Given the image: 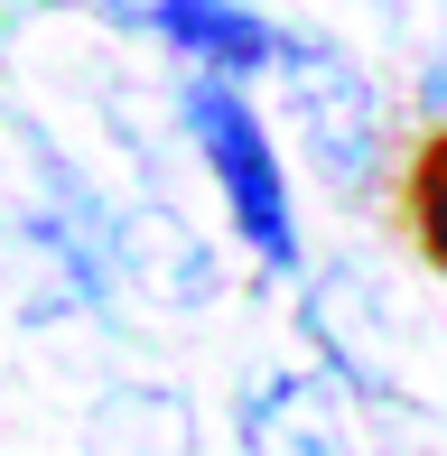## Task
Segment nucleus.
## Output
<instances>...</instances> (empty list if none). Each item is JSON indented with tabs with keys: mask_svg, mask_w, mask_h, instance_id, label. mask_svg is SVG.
Segmentation results:
<instances>
[{
	"mask_svg": "<svg viewBox=\"0 0 447 456\" xmlns=\"http://www.w3.org/2000/svg\"><path fill=\"white\" fill-rule=\"evenodd\" d=\"M401 233L447 280V121H429L410 140V159H401Z\"/></svg>",
	"mask_w": 447,
	"mask_h": 456,
	"instance_id": "0eeeda50",
	"label": "nucleus"
},
{
	"mask_svg": "<svg viewBox=\"0 0 447 456\" xmlns=\"http://www.w3.org/2000/svg\"><path fill=\"white\" fill-rule=\"evenodd\" d=\"M280 85H289L298 150H308L317 186H327L336 205H363L373 177H382V102H373V75H363L345 47H327V37H289Z\"/></svg>",
	"mask_w": 447,
	"mask_h": 456,
	"instance_id": "f03ea898",
	"label": "nucleus"
},
{
	"mask_svg": "<svg viewBox=\"0 0 447 456\" xmlns=\"http://www.w3.org/2000/svg\"><path fill=\"white\" fill-rule=\"evenodd\" d=\"M177 121H187L196 159H206L224 215H233V233L252 242L261 271H298V224H289V168H280L271 131H261V112L242 102V85H224V75H187L177 85Z\"/></svg>",
	"mask_w": 447,
	"mask_h": 456,
	"instance_id": "f257e3e1",
	"label": "nucleus"
},
{
	"mask_svg": "<svg viewBox=\"0 0 447 456\" xmlns=\"http://www.w3.org/2000/svg\"><path fill=\"white\" fill-rule=\"evenodd\" d=\"M75 456H196V401L177 382H112L75 428Z\"/></svg>",
	"mask_w": 447,
	"mask_h": 456,
	"instance_id": "423d86ee",
	"label": "nucleus"
},
{
	"mask_svg": "<svg viewBox=\"0 0 447 456\" xmlns=\"http://www.w3.org/2000/svg\"><path fill=\"white\" fill-rule=\"evenodd\" d=\"M373 10H401V0H373Z\"/></svg>",
	"mask_w": 447,
	"mask_h": 456,
	"instance_id": "1a4fd4ad",
	"label": "nucleus"
},
{
	"mask_svg": "<svg viewBox=\"0 0 447 456\" xmlns=\"http://www.w3.org/2000/svg\"><path fill=\"white\" fill-rule=\"evenodd\" d=\"M298 326H308L317 363H327V382H345L354 401L373 410H410V391H401L392 354H382V289L363 271H317L308 280V307H298Z\"/></svg>",
	"mask_w": 447,
	"mask_h": 456,
	"instance_id": "20e7f679",
	"label": "nucleus"
},
{
	"mask_svg": "<svg viewBox=\"0 0 447 456\" xmlns=\"http://www.w3.org/2000/svg\"><path fill=\"white\" fill-rule=\"evenodd\" d=\"M242 447L252 456H354L345 438V410L327 372H271L242 401Z\"/></svg>",
	"mask_w": 447,
	"mask_h": 456,
	"instance_id": "39448f33",
	"label": "nucleus"
},
{
	"mask_svg": "<svg viewBox=\"0 0 447 456\" xmlns=\"http://www.w3.org/2000/svg\"><path fill=\"white\" fill-rule=\"evenodd\" d=\"M112 28H140L158 47H177L196 75H224V85H252V75H280L289 56V28L242 0H93Z\"/></svg>",
	"mask_w": 447,
	"mask_h": 456,
	"instance_id": "7ed1b4c3",
	"label": "nucleus"
},
{
	"mask_svg": "<svg viewBox=\"0 0 447 456\" xmlns=\"http://www.w3.org/2000/svg\"><path fill=\"white\" fill-rule=\"evenodd\" d=\"M429 102H447V47H438V66H429Z\"/></svg>",
	"mask_w": 447,
	"mask_h": 456,
	"instance_id": "6e6552de",
	"label": "nucleus"
}]
</instances>
